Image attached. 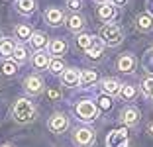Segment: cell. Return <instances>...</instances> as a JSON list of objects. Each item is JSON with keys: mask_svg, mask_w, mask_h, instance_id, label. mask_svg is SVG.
<instances>
[{"mask_svg": "<svg viewBox=\"0 0 153 147\" xmlns=\"http://www.w3.org/2000/svg\"><path fill=\"white\" fill-rule=\"evenodd\" d=\"M12 118L18 124H30L37 118V108L30 98H18L12 106Z\"/></svg>", "mask_w": 153, "mask_h": 147, "instance_id": "obj_1", "label": "cell"}, {"mask_svg": "<svg viewBox=\"0 0 153 147\" xmlns=\"http://www.w3.org/2000/svg\"><path fill=\"white\" fill-rule=\"evenodd\" d=\"M100 36V41H102L104 45H108V47H116V45H120L122 41H124V33H122V27L118 26V24H104L102 27H100L98 31Z\"/></svg>", "mask_w": 153, "mask_h": 147, "instance_id": "obj_2", "label": "cell"}, {"mask_svg": "<svg viewBox=\"0 0 153 147\" xmlns=\"http://www.w3.org/2000/svg\"><path fill=\"white\" fill-rule=\"evenodd\" d=\"M75 114L79 116V120H82V122H92L98 116V108H96L94 102H90V100H81V102H76V106H75Z\"/></svg>", "mask_w": 153, "mask_h": 147, "instance_id": "obj_3", "label": "cell"}, {"mask_svg": "<svg viewBox=\"0 0 153 147\" xmlns=\"http://www.w3.org/2000/svg\"><path fill=\"white\" fill-rule=\"evenodd\" d=\"M47 128L53 134H65L69 129V116L63 112H55L53 116L47 120Z\"/></svg>", "mask_w": 153, "mask_h": 147, "instance_id": "obj_4", "label": "cell"}, {"mask_svg": "<svg viewBox=\"0 0 153 147\" xmlns=\"http://www.w3.org/2000/svg\"><path fill=\"white\" fill-rule=\"evenodd\" d=\"M73 141L79 147H90L94 143V131L90 128H76L73 134Z\"/></svg>", "mask_w": 153, "mask_h": 147, "instance_id": "obj_5", "label": "cell"}, {"mask_svg": "<svg viewBox=\"0 0 153 147\" xmlns=\"http://www.w3.org/2000/svg\"><path fill=\"white\" fill-rule=\"evenodd\" d=\"M24 90L32 96H37V94L43 92V79L39 75H30L26 80H24Z\"/></svg>", "mask_w": 153, "mask_h": 147, "instance_id": "obj_6", "label": "cell"}, {"mask_svg": "<svg viewBox=\"0 0 153 147\" xmlns=\"http://www.w3.org/2000/svg\"><path fill=\"white\" fill-rule=\"evenodd\" d=\"M128 143V131L126 129H114L106 137V145L108 147H122Z\"/></svg>", "mask_w": 153, "mask_h": 147, "instance_id": "obj_7", "label": "cell"}, {"mask_svg": "<svg viewBox=\"0 0 153 147\" xmlns=\"http://www.w3.org/2000/svg\"><path fill=\"white\" fill-rule=\"evenodd\" d=\"M43 18H45V22L49 24V26L57 27V26H61V24L65 22V14H63V10H61V8H55V6H53V8L45 10Z\"/></svg>", "mask_w": 153, "mask_h": 147, "instance_id": "obj_8", "label": "cell"}, {"mask_svg": "<svg viewBox=\"0 0 153 147\" xmlns=\"http://www.w3.org/2000/svg\"><path fill=\"white\" fill-rule=\"evenodd\" d=\"M116 69H118V71H122V73H134V69H135V57L131 53L120 55L118 61H116Z\"/></svg>", "mask_w": 153, "mask_h": 147, "instance_id": "obj_9", "label": "cell"}, {"mask_svg": "<svg viewBox=\"0 0 153 147\" xmlns=\"http://www.w3.org/2000/svg\"><path fill=\"white\" fill-rule=\"evenodd\" d=\"M61 82L65 86H71V88L76 85H81V71L79 69H65L61 73Z\"/></svg>", "mask_w": 153, "mask_h": 147, "instance_id": "obj_10", "label": "cell"}, {"mask_svg": "<svg viewBox=\"0 0 153 147\" xmlns=\"http://www.w3.org/2000/svg\"><path fill=\"white\" fill-rule=\"evenodd\" d=\"M140 110L137 108H134V106H128V108H124L122 110V114H120V120L124 122L126 125H135V124H140Z\"/></svg>", "mask_w": 153, "mask_h": 147, "instance_id": "obj_11", "label": "cell"}, {"mask_svg": "<svg viewBox=\"0 0 153 147\" xmlns=\"http://www.w3.org/2000/svg\"><path fill=\"white\" fill-rule=\"evenodd\" d=\"M114 16H116V6H114L112 2H104V4L98 6V18L102 20V22L110 24L114 20Z\"/></svg>", "mask_w": 153, "mask_h": 147, "instance_id": "obj_12", "label": "cell"}, {"mask_svg": "<svg viewBox=\"0 0 153 147\" xmlns=\"http://www.w3.org/2000/svg\"><path fill=\"white\" fill-rule=\"evenodd\" d=\"M30 43H32V47L36 51H43L49 45V41H47V36H45L43 31H33L32 37H30Z\"/></svg>", "mask_w": 153, "mask_h": 147, "instance_id": "obj_13", "label": "cell"}, {"mask_svg": "<svg viewBox=\"0 0 153 147\" xmlns=\"http://www.w3.org/2000/svg\"><path fill=\"white\" fill-rule=\"evenodd\" d=\"M47 47H49V53L55 55V59H59L61 55H65V51H67V41L61 39V37H57V39H51Z\"/></svg>", "mask_w": 153, "mask_h": 147, "instance_id": "obj_14", "label": "cell"}, {"mask_svg": "<svg viewBox=\"0 0 153 147\" xmlns=\"http://www.w3.org/2000/svg\"><path fill=\"white\" fill-rule=\"evenodd\" d=\"M100 88H102V92L110 94V96H116V94H120L122 85L116 79H104L102 82H100Z\"/></svg>", "mask_w": 153, "mask_h": 147, "instance_id": "obj_15", "label": "cell"}, {"mask_svg": "<svg viewBox=\"0 0 153 147\" xmlns=\"http://www.w3.org/2000/svg\"><path fill=\"white\" fill-rule=\"evenodd\" d=\"M65 22H67V27L71 31H81L85 27V18H82L81 14H69Z\"/></svg>", "mask_w": 153, "mask_h": 147, "instance_id": "obj_16", "label": "cell"}, {"mask_svg": "<svg viewBox=\"0 0 153 147\" xmlns=\"http://www.w3.org/2000/svg\"><path fill=\"white\" fill-rule=\"evenodd\" d=\"M49 63H51V59H49V55L45 53V51H36V55L32 57V65L36 69H47L49 67Z\"/></svg>", "mask_w": 153, "mask_h": 147, "instance_id": "obj_17", "label": "cell"}, {"mask_svg": "<svg viewBox=\"0 0 153 147\" xmlns=\"http://www.w3.org/2000/svg\"><path fill=\"white\" fill-rule=\"evenodd\" d=\"M102 51H104V43H102L100 39H96V37H94L92 45L86 49V55H88L90 59H100V57H102Z\"/></svg>", "mask_w": 153, "mask_h": 147, "instance_id": "obj_18", "label": "cell"}, {"mask_svg": "<svg viewBox=\"0 0 153 147\" xmlns=\"http://www.w3.org/2000/svg\"><path fill=\"white\" fill-rule=\"evenodd\" d=\"M16 10L20 14H33L36 10V0H16Z\"/></svg>", "mask_w": 153, "mask_h": 147, "instance_id": "obj_19", "label": "cell"}, {"mask_svg": "<svg viewBox=\"0 0 153 147\" xmlns=\"http://www.w3.org/2000/svg\"><path fill=\"white\" fill-rule=\"evenodd\" d=\"M14 49H16V45H14V41L12 39H4L2 43H0V57L4 59H10L12 57V53H14Z\"/></svg>", "mask_w": 153, "mask_h": 147, "instance_id": "obj_20", "label": "cell"}, {"mask_svg": "<svg viewBox=\"0 0 153 147\" xmlns=\"http://www.w3.org/2000/svg\"><path fill=\"white\" fill-rule=\"evenodd\" d=\"M32 33H33V31H32V27H30V26H26V24H20V26H16V30H14V36H16V37H18V39H27V41H30V37H32Z\"/></svg>", "mask_w": 153, "mask_h": 147, "instance_id": "obj_21", "label": "cell"}, {"mask_svg": "<svg viewBox=\"0 0 153 147\" xmlns=\"http://www.w3.org/2000/svg\"><path fill=\"white\" fill-rule=\"evenodd\" d=\"M137 27H140L141 31H149L153 27V18L149 14H140V16H137Z\"/></svg>", "mask_w": 153, "mask_h": 147, "instance_id": "obj_22", "label": "cell"}, {"mask_svg": "<svg viewBox=\"0 0 153 147\" xmlns=\"http://www.w3.org/2000/svg\"><path fill=\"white\" fill-rule=\"evenodd\" d=\"M26 59H27L26 47L24 45H16V49H14V53H12V61L20 65V63H26Z\"/></svg>", "mask_w": 153, "mask_h": 147, "instance_id": "obj_23", "label": "cell"}, {"mask_svg": "<svg viewBox=\"0 0 153 147\" xmlns=\"http://www.w3.org/2000/svg\"><path fill=\"white\" fill-rule=\"evenodd\" d=\"M135 94H137V88H135L134 85H122V88H120V96L124 98V100H134Z\"/></svg>", "mask_w": 153, "mask_h": 147, "instance_id": "obj_24", "label": "cell"}, {"mask_svg": "<svg viewBox=\"0 0 153 147\" xmlns=\"http://www.w3.org/2000/svg\"><path fill=\"white\" fill-rule=\"evenodd\" d=\"M96 79H98L96 71H90V69H88V71H82V73H81V85H85V86L96 82Z\"/></svg>", "mask_w": 153, "mask_h": 147, "instance_id": "obj_25", "label": "cell"}, {"mask_svg": "<svg viewBox=\"0 0 153 147\" xmlns=\"http://www.w3.org/2000/svg\"><path fill=\"white\" fill-rule=\"evenodd\" d=\"M16 71H18V63H14L12 59H6V61L2 63V73H4L6 76H14Z\"/></svg>", "mask_w": 153, "mask_h": 147, "instance_id": "obj_26", "label": "cell"}, {"mask_svg": "<svg viewBox=\"0 0 153 147\" xmlns=\"http://www.w3.org/2000/svg\"><path fill=\"white\" fill-rule=\"evenodd\" d=\"M92 41H94V37L88 36V33H81V36L76 37V45H79L81 49H85V51L92 45Z\"/></svg>", "mask_w": 153, "mask_h": 147, "instance_id": "obj_27", "label": "cell"}, {"mask_svg": "<svg viewBox=\"0 0 153 147\" xmlns=\"http://www.w3.org/2000/svg\"><path fill=\"white\" fill-rule=\"evenodd\" d=\"M141 92L149 98L153 96V76H147V79L141 80Z\"/></svg>", "mask_w": 153, "mask_h": 147, "instance_id": "obj_28", "label": "cell"}, {"mask_svg": "<svg viewBox=\"0 0 153 147\" xmlns=\"http://www.w3.org/2000/svg\"><path fill=\"white\" fill-rule=\"evenodd\" d=\"M49 71L53 73V75H61V73L65 71V63L61 61V59H51V63H49Z\"/></svg>", "mask_w": 153, "mask_h": 147, "instance_id": "obj_29", "label": "cell"}, {"mask_svg": "<svg viewBox=\"0 0 153 147\" xmlns=\"http://www.w3.org/2000/svg\"><path fill=\"white\" fill-rule=\"evenodd\" d=\"M47 96H49L53 102H59V100H61V90H59V88H53V86H51V88L47 90Z\"/></svg>", "mask_w": 153, "mask_h": 147, "instance_id": "obj_30", "label": "cell"}, {"mask_svg": "<svg viewBox=\"0 0 153 147\" xmlns=\"http://www.w3.org/2000/svg\"><path fill=\"white\" fill-rule=\"evenodd\" d=\"M81 6H82L81 0H69V2H67V8H69V10H73V12L81 10Z\"/></svg>", "mask_w": 153, "mask_h": 147, "instance_id": "obj_31", "label": "cell"}, {"mask_svg": "<svg viewBox=\"0 0 153 147\" xmlns=\"http://www.w3.org/2000/svg\"><path fill=\"white\" fill-rule=\"evenodd\" d=\"M100 106L102 108H110V100L108 98H100Z\"/></svg>", "mask_w": 153, "mask_h": 147, "instance_id": "obj_32", "label": "cell"}, {"mask_svg": "<svg viewBox=\"0 0 153 147\" xmlns=\"http://www.w3.org/2000/svg\"><path fill=\"white\" fill-rule=\"evenodd\" d=\"M126 2H128V0H112V4H114V6H124Z\"/></svg>", "mask_w": 153, "mask_h": 147, "instance_id": "obj_33", "label": "cell"}, {"mask_svg": "<svg viewBox=\"0 0 153 147\" xmlns=\"http://www.w3.org/2000/svg\"><path fill=\"white\" fill-rule=\"evenodd\" d=\"M147 134H149V135H151V137H153V122H151V124L147 125Z\"/></svg>", "mask_w": 153, "mask_h": 147, "instance_id": "obj_34", "label": "cell"}, {"mask_svg": "<svg viewBox=\"0 0 153 147\" xmlns=\"http://www.w3.org/2000/svg\"><path fill=\"white\" fill-rule=\"evenodd\" d=\"M4 39H6V37L2 36V31H0V43H2V41H4Z\"/></svg>", "mask_w": 153, "mask_h": 147, "instance_id": "obj_35", "label": "cell"}, {"mask_svg": "<svg viewBox=\"0 0 153 147\" xmlns=\"http://www.w3.org/2000/svg\"><path fill=\"white\" fill-rule=\"evenodd\" d=\"M2 147H14V145H10V143H6V145H2Z\"/></svg>", "mask_w": 153, "mask_h": 147, "instance_id": "obj_36", "label": "cell"}, {"mask_svg": "<svg viewBox=\"0 0 153 147\" xmlns=\"http://www.w3.org/2000/svg\"><path fill=\"white\" fill-rule=\"evenodd\" d=\"M98 2H102V4H104V2H108V0H98Z\"/></svg>", "mask_w": 153, "mask_h": 147, "instance_id": "obj_37", "label": "cell"}, {"mask_svg": "<svg viewBox=\"0 0 153 147\" xmlns=\"http://www.w3.org/2000/svg\"><path fill=\"white\" fill-rule=\"evenodd\" d=\"M122 147H128V143H126V145H122Z\"/></svg>", "mask_w": 153, "mask_h": 147, "instance_id": "obj_38", "label": "cell"}, {"mask_svg": "<svg viewBox=\"0 0 153 147\" xmlns=\"http://www.w3.org/2000/svg\"><path fill=\"white\" fill-rule=\"evenodd\" d=\"M151 100H153V96H151Z\"/></svg>", "mask_w": 153, "mask_h": 147, "instance_id": "obj_39", "label": "cell"}]
</instances>
